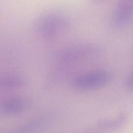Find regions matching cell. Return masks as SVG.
Segmentation results:
<instances>
[{
  "label": "cell",
  "instance_id": "1",
  "mask_svg": "<svg viewBox=\"0 0 133 133\" xmlns=\"http://www.w3.org/2000/svg\"><path fill=\"white\" fill-rule=\"evenodd\" d=\"M69 27L70 23L64 15L59 12H49L40 18L37 31L44 40H53L66 33Z\"/></svg>",
  "mask_w": 133,
  "mask_h": 133
},
{
  "label": "cell",
  "instance_id": "2",
  "mask_svg": "<svg viewBox=\"0 0 133 133\" xmlns=\"http://www.w3.org/2000/svg\"><path fill=\"white\" fill-rule=\"evenodd\" d=\"M100 53L101 49L96 44L79 43L61 49L57 53L55 58L60 63L70 64L97 57Z\"/></svg>",
  "mask_w": 133,
  "mask_h": 133
},
{
  "label": "cell",
  "instance_id": "3",
  "mask_svg": "<svg viewBox=\"0 0 133 133\" xmlns=\"http://www.w3.org/2000/svg\"><path fill=\"white\" fill-rule=\"evenodd\" d=\"M112 79V75L106 70H96L75 76L71 84L79 91H92L107 85Z\"/></svg>",
  "mask_w": 133,
  "mask_h": 133
},
{
  "label": "cell",
  "instance_id": "4",
  "mask_svg": "<svg viewBox=\"0 0 133 133\" xmlns=\"http://www.w3.org/2000/svg\"><path fill=\"white\" fill-rule=\"evenodd\" d=\"M29 101L21 96H14L0 101V115L9 116L20 114L29 107Z\"/></svg>",
  "mask_w": 133,
  "mask_h": 133
},
{
  "label": "cell",
  "instance_id": "5",
  "mask_svg": "<svg viewBox=\"0 0 133 133\" xmlns=\"http://www.w3.org/2000/svg\"><path fill=\"white\" fill-rule=\"evenodd\" d=\"M133 16V0H124L118 3L114 10L112 21L116 26L127 24Z\"/></svg>",
  "mask_w": 133,
  "mask_h": 133
},
{
  "label": "cell",
  "instance_id": "6",
  "mask_svg": "<svg viewBox=\"0 0 133 133\" xmlns=\"http://www.w3.org/2000/svg\"><path fill=\"white\" fill-rule=\"evenodd\" d=\"M25 83L24 78L18 74L0 73V92L19 89Z\"/></svg>",
  "mask_w": 133,
  "mask_h": 133
},
{
  "label": "cell",
  "instance_id": "7",
  "mask_svg": "<svg viewBox=\"0 0 133 133\" xmlns=\"http://www.w3.org/2000/svg\"><path fill=\"white\" fill-rule=\"evenodd\" d=\"M46 123V118L36 117L5 133H37L45 127Z\"/></svg>",
  "mask_w": 133,
  "mask_h": 133
},
{
  "label": "cell",
  "instance_id": "8",
  "mask_svg": "<svg viewBox=\"0 0 133 133\" xmlns=\"http://www.w3.org/2000/svg\"><path fill=\"white\" fill-rule=\"evenodd\" d=\"M124 118L122 116H118L114 119H109V120H105L101 124V127L104 129H111L116 127L119 125V124L122 123Z\"/></svg>",
  "mask_w": 133,
  "mask_h": 133
},
{
  "label": "cell",
  "instance_id": "9",
  "mask_svg": "<svg viewBox=\"0 0 133 133\" xmlns=\"http://www.w3.org/2000/svg\"><path fill=\"white\" fill-rule=\"evenodd\" d=\"M127 87L129 89L133 90V72L129 77L127 81Z\"/></svg>",
  "mask_w": 133,
  "mask_h": 133
}]
</instances>
